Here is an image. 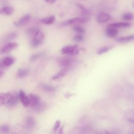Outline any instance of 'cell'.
<instances>
[{
	"mask_svg": "<svg viewBox=\"0 0 134 134\" xmlns=\"http://www.w3.org/2000/svg\"><path fill=\"white\" fill-rule=\"evenodd\" d=\"M75 60L71 57H60L57 59V63L59 66L64 69H68L74 63Z\"/></svg>",
	"mask_w": 134,
	"mask_h": 134,
	"instance_id": "obj_1",
	"label": "cell"
},
{
	"mask_svg": "<svg viewBox=\"0 0 134 134\" xmlns=\"http://www.w3.org/2000/svg\"><path fill=\"white\" fill-rule=\"evenodd\" d=\"M80 51V48L78 45H69L63 47L61 52L62 54L68 55H75L79 53Z\"/></svg>",
	"mask_w": 134,
	"mask_h": 134,
	"instance_id": "obj_2",
	"label": "cell"
},
{
	"mask_svg": "<svg viewBox=\"0 0 134 134\" xmlns=\"http://www.w3.org/2000/svg\"><path fill=\"white\" fill-rule=\"evenodd\" d=\"M44 41V36L43 32L40 29H37L34 34V39L31 42V46L34 48L37 47L42 44Z\"/></svg>",
	"mask_w": 134,
	"mask_h": 134,
	"instance_id": "obj_3",
	"label": "cell"
},
{
	"mask_svg": "<svg viewBox=\"0 0 134 134\" xmlns=\"http://www.w3.org/2000/svg\"><path fill=\"white\" fill-rule=\"evenodd\" d=\"M18 44L17 42H9L5 44L0 49L1 54H6L17 48Z\"/></svg>",
	"mask_w": 134,
	"mask_h": 134,
	"instance_id": "obj_4",
	"label": "cell"
},
{
	"mask_svg": "<svg viewBox=\"0 0 134 134\" xmlns=\"http://www.w3.org/2000/svg\"><path fill=\"white\" fill-rule=\"evenodd\" d=\"M15 62L14 58L12 57H5L0 60V68L3 69L11 66Z\"/></svg>",
	"mask_w": 134,
	"mask_h": 134,
	"instance_id": "obj_5",
	"label": "cell"
},
{
	"mask_svg": "<svg viewBox=\"0 0 134 134\" xmlns=\"http://www.w3.org/2000/svg\"><path fill=\"white\" fill-rule=\"evenodd\" d=\"M13 97V94L11 93H0V105L8 104Z\"/></svg>",
	"mask_w": 134,
	"mask_h": 134,
	"instance_id": "obj_6",
	"label": "cell"
},
{
	"mask_svg": "<svg viewBox=\"0 0 134 134\" xmlns=\"http://www.w3.org/2000/svg\"><path fill=\"white\" fill-rule=\"evenodd\" d=\"M27 96L29 100V106H30L31 108H34L40 102V97L38 95L30 93Z\"/></svg>",
	"mask_w": 134,
	"mask_h": 134,
	"instance_id": "obj_7",
	"label": "cell"
},
{
	"mask_svg": "<svg viewBox=\"0 0 134 134\" xmlns=\"http://www.w3.org/2000/svg\"><path fill=\"white\" fill-rule=\"evenodd\" d=\"M18 98L22 103L23 105L25 107H27L29 105V100L28 97V96L26 95L25 93L23 90H20L19 91L18 94Z\"/></svg>",
	"mask_w": 134,
	"mask_h": 134,
	"instance_id": "obj_8",
	"label": "cell"
},
{
	"mask_svg": "<svg viewBox=\"0 0 134 134\" xmlns=\"http://www.w3.org/2000/svg\"><path fill=\"white\" fill-rule=\"evenodd\" d=\"M77 7L81 10L82 17L81 18L83 21V23H86L90 20V15L88 10L81 4H76Z\"/></svg>",
	"mask_w": 134,
	"mask_h": 134,
	"instance_id": "obj_9",
	"label": "cell"
},
{
	"mask_svg": "<svg viewBox=\"0 0 134 134\" xmlns=\"http://www.w3.org/2000/svg\"><path fill=\"white\" fill-rule=\"evenodd\" d=\"M31 18L30 14H26L21 18H20L18 21L14 23V25L17 27H21L27 24L30 20Z\"/></svg>",
	"mask_w": 134,
	"mask_h": 134,
	"instance_id": "obj_10",
	"label": "cell"
},
{
	"mask_svg": "<svg viewBox=\"0 0 134 134\" xmlns=\"http://www.w3.org/2000/svg\"><path fill=\"white\" fill-rule=\"evenodd\" d=\"M84 23L82 19L80 17H75L72 19H70L67 21H64L61 24V26H66L72 25H75L78 24Z\"/></svg>",
	"mask_w": 134,
	"mask_h": 134,
	"instance_id": "obj_11",
	"label": "cell"
},
{
	"mask_svg": "<svg viewBox=\"0 0 134 134\" xmlns=\"http://www.w3.org/2000/svg\"><path fill=\"white\" fill-rule=\"evenodd\" d=\"M15 10V9L12 6H5L0 8V14L3 15H10Z\"/></svg>",
	"mask_w": 134,
	"mask_h": 134,
	"instance_id": "obj_12",
	"label": "cell"
},
{
	"mask_svg": "<svg viewBox=\"0 0 134 134\" xmlns=\"http://www.w3.org/2000/svg\"><path fill=\"white\" fill-rule=\"evenodd\" d=\"M110 18V15L106 13H100L97 17V21L99 23H104L108 21Z\"/></svg>",
	"mask_w": 134,
	"mask_h": 134,
	"instance_id": "obj_13",
	"label": "cell"
},
{
	"mask_svg": "<svg viewBox=\"0 0 134 134\" xmlns=\"http://www.w3.org/2000/svg\"><path fill=\"white\" fill-rule=\"evenodd\" d=\"M118 33V30L116 28H112V27H108V28L106 29V34L107 36L111 38L116 37L117 36Z\"/></svg>",
	"mask_w": 134,
	"mask_h": 134,
	"instance_id": "obj_14",
	"label": "cell"
},
{
	"mask_svg": "<svg viewBox=\"0 0 134 134\" xmlns=\"http://www.w3.org/2000/svg\"><path fill=\"white\" fill-rule=\"evenodd\" d=\"M131 26V24L129 23H122V22H118V23H114L108 25V27H112L114 28H124V27H128Z\"/></svg>",
	"mask_w": 134,
	"mask_h": 134,
	"instance_id": "obj_15",
	"label": "cell"
},
{
	"mask_svg": "<svg viewBox=\"0 0 134 134\" xmlns=\"http://www.w3.org/2000/svg\"><path fill=\"white\" fill-rule=\"evenodd\" d=\"M25 124L26 127L28 129H32L36 125V121L35 120L34 118L31 116H28L26 118L25 120Z\"/></svg>",
	"mask_w": 134,
	"mask_h": 134,
	"instance_id": "obj_16",
	"label": "cell"
},
{
	"mask_svg": "<svg viewBox=\"0 0 134 134\" xmlns=\"http://www.w3.org/2000/svg\"><path fill=\"white\" fill-rule=\"evenodd\" d=\"M29 73V70L27 68L20 69L17 73V76L19 79H22L26 77Z\"/></svg>",
	"mask_w": 134,
	"mask_h": 134,
	"instance_id": "obj_17",
	"label": "cell"
},
{
	"mask_svg": "<svg viewBox=\"0 0 134 134\" xmlns=\"http://www.w3.org/2000/svg\"><path fill=\"white\" fill-rule=\"evenodd\" d=\"M55 16L53 15H51L48 17H45L41 18L40 21L41 23L46 24V25H50L52 24L55 21Z\"/></svg>",
	"mask_w": 134,
	"mask_h": 134,
	"instance_id": "obj_18",
	"label": "cell"
},
{
	"mask_svg": "<svg viewBox=\"0 0 134 134\" xmlns=\"http://www.w3.org/2000/svg\"><path fill=\"white\" fill-rule=\"evenodd\" d=\"M32 108L37 113H41L43 112L46 109V104L42 102L41 103V102H40Z\"/></svg>",
	"mask_w": 134,
	"mask_h": 134,
	"instance_id": "obj_19",
	"label": "cell"
},
{
	"mask_svg": "<svg viewBox=\"0 0 134 134\" xmlns=\"http://www.w3.org/2000/svg\"><path fill=\"white\" fill-rule=\"evenodd\" d=\"M68 70L67 69H62L61 71H60L59 72H58L57 74H55L54 75H53L52 77V79L53 80H56L59 79H61L63 77H64L66 74L67 73Z\"/></svg>",
	"mask_w": 134,
	"mask_h": 134,
	"instance_id": "obj_20",
	"label": "cell"
},
{
	"mask_svg": "<svg viewBox=\"0 0 134 134\" xmlns=\"http://www.w3.org/2000/svg\"><path fill=\"white\" fill-rule=\"evenodd\" d=\"M134 39V36L133 35H131V36H128L126 37H120L116 39V41L118 42H129L130 41L133 40Z\"/></svg>",
	"mask_w": 134,
	"mask_h": 134,
	"instance_id": "obj_21",
	"label": "cell"
},
{
	"mask_svg": "<svg viewBox=\"0 0 134 134\" xmlns=\"http://www.w3.org/2000/svg\"><path fill=\"white\" fill-rule=\"evenodd\" d=\"M41 87L44 91L48 92H53L55 91V89L54 87L51 85L47 84H42L41 85Z\"/></svg>",
	"mask_w": 134,
	"mask_h": 134,
	"instance_id": "obj_22",
	"label": "cell"
},
{
	"mask_svg": "<svg viewBox=\"0 0 134 134\" xmlns=\"http://www.w3.org/2000/svg\"><path fill=\"white\" fill-rule=\"evenodd\" d=\"M19 100L18 94H13V97L10 100V102L9 103L8 105L10 107H14L18 103V101Z\"/></svg>",
	"mask_w": 134,
	"mask_h": 134,
	"instance_id": "obj_23",
	"label": "cell"
},
{
	"mask_svg": "<svg viewBox=\"0 0 134 134\" xmlns=\"http://www.w3.org/2000/svg\"><path fill=\"white\" fill-rule=\"evenodd\" d=\"M112 49V47L111 46H105L100 48L97 51V54L99 55L102 54L104 53H106V52L108 51L110 49Z\"/></svg>",
	"mask_w": 134,
	"mask_h": 134,
	"instance_id": "obj_24",
	"label": "cell"
},
{
	"mask_svg": "<svg viewBox=\"0 0 134 134\" xmlns=\"http://www.w3.org/2000/svg\"><path fill=\"white\" fill-rule=\"evenodd\" d=\"M9 127L6 125L0 126V134H7L9 132Z\"/></svg>",
	"mask_w": 134,
	"mask_h": 134,
	"instance_id": "obj_25",
	"label": "cell"
},
{
	"mask_svg": "<svg viewBox=\"0 0 134 134\" xmlns=\"http://www.w3.org/2000/svg\"><path fill=\"white\" fill-rule=\"evenodd\" d=\"M44 54L43 53H41V52L33 54L30 56L29 60H30V61H34L36 60L37 59H38L41 58V57H42Z\"/></svg>",
	"mask_w": 134,
	"mask_h": 134,
	"instance_id": "obj_26",
	"label": "cell"
},
{
	"mask_svg": "<svg viewBox=\"0 0 134 134\" xmlns=\"http://www.w3.org/2000/svg\"><path fill=\"white\" fill-rule=\"evenodd\" d=\"M133 14L131 13H125L123 15H122V19L124 20H131L133 19Z\"/></svg>",
	"mask_w": 134,
	"mask_h": 134,
	"instance_id": "obj_27",
	"label": "cell"
},
{
	"mask_svg": "<svg viewBox=\"0 0 134 134\" xmlns=\"http://www.w3.org/2000/svg\"><path fill=\"white\" fill-rule=\"evenodd\" d=\"M17 37V34L16 32H12L6 36L5 37V41H10L15 39Z\"/></svg>",
	"mask_w": 134,
	"mask_h": 134,
	"instance_id": "obj_28",
	"label": "cell"
},
{
	"mask_svg": "<svg viewBox=\"0 0 134 134\" xmlns=\"http://www.w3.org/2000/svg\"><path fill=\"white\" fill-rule=\"evenodd\" d=\"M73 30L76 32L80 34H82L84 33L85 32V30L84 28H83L82 27L77 26V25H75L73 27Z\"/></svg>",
	"mask_w": 134,
	"mask_h": 134,
	"instance_id": "obj_29",
	"label": "cell"
},
{
	"mask_svg": "<svg viewBox=\"0 0 134 134\" xmlns=\"http://www.w3.org/2000/svg\"><path fill=\"white\" fill-rule=\"evenodd\" d=\"M83 39H84L83 36L80 34H77V35L74 36V37H73L74 40L75 41H77V42L82 41L83 40Z\"/></svg>",
	"mask_w": 134,
	"mask_h": 134,
	"instance_id": "obj_30",
	"label": "cell"
},
{
	"mask_svg": "<svg viewBox=\"0 0 134 134\" xmlns=\"http://www.w3.org/2000/svg\"><path fill=\"white\" fill-rule=\"evenodd\" d=\"M60 125H61V121L60 120H57L53 126V130L55 131H57L60 127Z\"/></svg>",
	"mask_w": 134,
	"mask_h": 134,
	"instance_id": "obj_31",
	"label": "cell"
},
{
	"mask_svg": "<svg viewBox=\"0 0 134 134\" xmlns=\"http://www.w3.org/2000/svg\"><path fill=\"white\" fill-rule=\"evenodd\" d=\"M96 134H111L107 130H100L96 132Z\"/></svg>",
	"mask_w": 134,
	"mask_h": 134,
	"instance_id": "obj_32",
	"label": "cell"
},
{
	"mask_svg": "<svg viewBox=\"0 0 134 134\" xmlns=\"http://www.w3.org/2000/svg\"><path fill=\"white\" fill-rule=\"evenodd\" d=\"M64 128V124H63V125L60 128V129L59 130V131H58V133L59 134H63Z\"/></svg>",
	"mask_w": 134,
	"mask_h": 134,
	"instance_id": "obj_33",
	"label": "cell"
},
{
	"mask_svg": "<svg viewBox=\"0 0 134 134\" xmlns=\"http://www.w3.org/2000/svg\"><path fill=\"white\" fill-rule=\"evenodd\" d=\"M37 30H36V29H34V28H31V29H30L28 30V32L29 34H33L34 32H35Z\"/></svg>",
	"mask_w": 134,
	"mask_h": 134,
	"instance_id": "obj_34",
	"label": "cell"
},
{
	"mask_svg": "<svg viewBox=\"0 0 134 134\" xmlns=\"http://www.w3.org/2000/svg\"><path fill=\"white\" fill-rule=\"evenodd\" d=\"M4 74V71L3 69L0 68V78H1Z\"/></svg>",
	"mask_w": 134,
	"mask_h": 134,
	"instance_id": "obj_35",
	"label": "cell"
},
{
	"mask_svg": "<svg viewBox=\"0 0 134 134\" xmlns=\"http://www.w3.org/2000/svg\"><path fill=\"white\" fill-rule=\"evenodd\" d=\"M45 2H47L48 3H49V4H52L53 3H54L55 2L56 0H44Z\"/></svg>",
	"mask_w": 134,
	"mask_h": 134,
	"instance_id": "obj_36",
	"label": "cell"
}]
</instances>
